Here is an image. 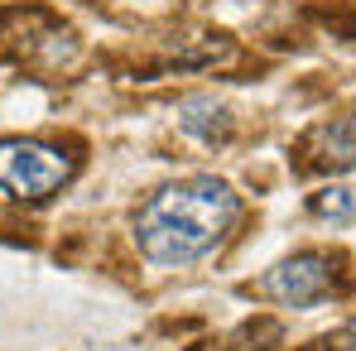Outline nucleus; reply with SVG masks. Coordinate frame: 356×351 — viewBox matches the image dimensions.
Returning a JSON list of instances; mask_svg holds the SVG:
<instances>
[{
	"instance_id": "1",
	"label": "nucleus",
	"mask_w": 356,
	"mask_h": 351,
	"mask_svg": "<svg viewBox=\"0 0 356 351\" xmlns=\"http://www.w3.org/2000/svg\"><path fill=\"white\" fill-rule=\"evenodd\" d=\"M241 202L222 178H188L159 188L140 212H135V240L145 250V260L183 270L193 260H202L207 250H217V240L236 227Z\"/></svg>"
},
{
	"instance_id": "4",
	"label": "nucleus",
	"mask_w": 356,
	"mask_h": 351,
	"mask_svg": "<svg viewBox=\"0 0 356 351\" xmlns=\"http://www.w3.org/2000/svg\"><path fill=\"white\" fill-rule=\"evenodd\" d=\"M303 154H308V169H332V174L356 169V116H337L318 125L308 135Z\"/></svg>"
},
{
	"instance_id": "5",
	"label": "nucleus",
	"mask_w": 356,
	"mask_h": 351,
	"mask_svg": "<svg viewBox=\"0 0 356 351\" xmlns=\"http://www.w3.org/2000/svg\"><path fill=\"white\" fill-rule=\"evenodd\" d=\"M178 120H183V130L207 135V140H217V135L227 130V111H222V106H212V101H188Z\"/></svg>"
},
{
	"instance_id": "3",
	"label": "nucleus",
	"mask_w": 356,
	"mask_h": 351,
	"mask_svg": "<svg viewBox=\"0 0 356 351\" xmlns=\"http://www.w3.org/2000/svg\"><path fill=\"white\" fill-rule=\"evenodd\" d=\"M332 279H337V260L323 255V250H303L294 260L275 265V270L260 279V293H270V298L284 303V308H308V303H318L323 293L332 289Z\"/></svg>"
},
{
	"instance_id": "7",
	"label": "nucleus",
	"mask_w": 356,
	"mask_h": 351,
	"mask_svg": "<svg viewBox=\"0 0 356 351\" xmlns=\"http://www.w3.org/2000/svg\"><path fill=\"white\" fill-rule=\"evenodd\" d=\"M308 351H356V332H337V337H323Z\"/></svg>"
},
{
	"instance_id": "6",
	"label": "nucleus",
	"mask_w": 356,
	"mask_h": 351,
	"mask_svg": "<svg viewBox=\"0 0 356 351\" xmlns=\"http://www.w3.org/2000/svg\"><path fill=\"white\" fill-rule=\"evenodd\" d=\"M313 212L332 217V222H356V188H327V193H318Z\"/></svg>"
},
{
	"instance_id": "2",
	"label": "nucleus",
	"mask_w": 356,
	"mask_h": 351,
	"mask_svg": "<svg viewBox=\"0 0 356 351\" xmlns=\"http://www.w3.org/2000/svg\"><path fill=\"white\" fill-rule=\"evenodd\" d=\"M72 178V159L44 140H0V193L15 202H44Z\"/></svg>"
}]
</instances>
